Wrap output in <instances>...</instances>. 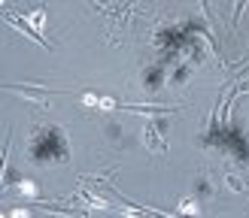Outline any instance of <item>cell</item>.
I'll use <instances>...</instances> for the list:
<instances>
[{
  "mask_svg": "<svg viewBox=\"0 0 249 218\" xmlns=\"http://www.w3.org/2000/svg\"><path fill=\"white\" fill-rule=\"evenodd\" d=\"M31 157L34 161H67V142H64V133L58 127H49V130H40L36 137L31 140Z\"/></svg>",
  "mask_w": 249,
  "mask_h": 218,
  "instance_id": "obj_1",
  "label": "cell"
},
{
  "mask_svg": "<svg viewBox=\"0 0 249 218\" xmlns=\"http://www.w3.org/2000/svg\"><path fill=\"white\" fill-rule=\"evenodd\" d=\"M207 142H219L222 149H228L237 161H249V145H246V140H243V133L237 130V127H225V130H216L213 127V133H210V140Z\"/></svg>",
  "mask_w": 249,
  "mask_h": 218,
  "instance_id": "obj_2",
  "label": "cell"
},
{
  "mask_svg": "<svg viewBox=\"0 0 249 218\" xmlns=\"http://www.w3.org/2000/svg\"><path fill=\"white\" fill-rule=\"evenodd\" d=\"M146 88H152V91L161 88V70H146Z\"/></svg>",
  "mask_w": 249,
  "mask_h": 218,
  "instance_id": "obj_3",
  "label": "cell"
}]
</instances>
